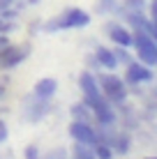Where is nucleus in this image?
I'll list each match as a JSON object with an SVG mask.
<instances>
[{"label":"nucleus","mask_w":157,"mask_h":159,"mask_svg":"<svg viewBox=\"0 0 157 159\" xmlns=\"http://www.w3.org/2000/svg\"><path fill=\"white\" fill-rule=\"evenodd\" d=\"M145 32H148V35L157 42V23H153V21H150V23H148V30H145Z\"/></svg>","instance_id":"obj_24"},{"label":"nucleus","mask_w":157,"mask_h":159,"mask_svg":"<svg viewBox=\"0 0 157 159\" xmlns=\"http://www.w3.org/2000/svg\"><path fill=\"white\" fill-rule=\"evenodd\" d=\"M25 2H28V5H39L42 0H25Z\"/></svg>","instance_id":"obj_27"},{"label":"nucleus","mask_w":157,"mask_h":159,"mask_svg":"<svg viewBox=\"0 0 157 159\" xmlns=\"http://www.w3.org/2000/svg\"><path fill=\"white\" fill-rule=\"evenodd\" d=\"M32 48L30 46H19V44H9L7 48L0 51V69L9 72V69H16L21 62H25V58L30 56Z\"/></svg>","instance_id":"obj_7"},{"label":"nucleus","mask_w":157,"mask_h":159,"mask_svg":"<svg viewBox=\"0 0 157 159\" xmlns=\"http://www.w3.org/2000/svg\"><path fill=\"white\" fill-rule=\"evenodd\" d=\"M51 102H44L39 99V97H35L32 92H28V95H23V99H21V113H23V120L30 125H37L42 122L48 113H51Z\"/></svg>","instance_id":"obj_5"},{"label":"nucleus","mask_w":157,"mask_h":159,"mask_svg":"<svg viewBox=\"0 0 157 159\" xmlns=\"http://www.w3.org/2000/svg\"><path fill=\"white\" fill-rule=\"evenodd\" d=\"M116 7H118V0H99L97 2V12L99 14H113Z\"/></svg>","instance_id":"obj_18"},{"label":"nucleus","mask_w":157,"mask_h":159,"mask_svg":"<svg viewBox=\"0 0 157 159\" xmlns=\"http://www.w3.org/2000/svg\"><path fill=\"white\" fill-rule=\"evenodd\" d=\"M5 95H7V85H5V83H0V102L5 99Z\"/></svg>","instance_id":"obj_26"},{"label":"nucleus","mask_w":157,"mask_h":159,"mask_svg":"<svg viewBox=\"0 0 157 159\" xmlns=\"http://www.w3.org/2000/svg\"><path fill=\"white\" fill-rule=\"evenodd\" d=\"M42 159H69V150H65V148H53L46 155H42Z\"/></svg>","instance_id":"obj_19"},{"label":"nucleus","mask_w":157,"mask_h":159,"mask_svg":"<svg viewBox=\"0 0 157 159\" xmlns=\"http://www.w3.org/2000/svg\"><path fill=\"white\" fill-rule=\"evenodd\" d=\"M69 136H72L74 143H83V145H90L93 148L97 143V131H95V125L93 122H79V120H72L69 122Z\"/></svg>","instance_id":"obj_8"},{"label":"nucleus","mask_w":157,"mask_h":159,"mask_svg":"<svg viewBox=\"0 0 157 159\" xmlns=\"http://www.w3.org/2000/svg\"><path fill=\"white\" fill-rule=\"evenodd\" d=\"M148 9H150V21L157 23V0H150V2H148Z\"/></svg>","instance_id":"obj_23"},{"label":"nucleus","mask_w":157,"mask_h":159,"mask_svg":"<svg viewBox=\"0 0 157 159\" xmlns=\"http://www.w3.org/2000/svg\"><path fill=\"white\" fill-rule=\"evenodd\" d=\"M93 152H95V159H113V150L106 143H95Z\"/></svg>","instance_id":"obj_16"},{"label":"nucleus","mask_w":157,"mask_h":159,"mask_svg":"<svg viewBox=\"0 0 157 159\" xmlns=\"http://www.w3.org/2000/svg\"><path fill=\"white\" fill-rule=\"evenodd\" d=\"M145 159H157V157H145Z\"/></svg>","instance_id":"obj_28"},{"label":"nucleus","mask_w":157,"mask_h":159,"mask_svg":"<svg viewBox=\"0 0 157 159\" xmlns=\"http://www.w3.org/2000/svg\"><path fill=\"white\" fill-rule=\"evenodd\" d=\"M132 35H134L132 48H134V53H136V60L143 62V65H148V67H155L157 65V42L143 30H134Z\"/></svg>","instance_id":"obj_4"},{"label":"nucleus","mask_w":157,"mask_h":159,"mask_svg":"<svg viewBox=\"0 0 157 159\" xmlns=\"http://www.w3.org/2000/svg\"><path fill=\"white\" fill-rule=\"evenodd\" d=\"M90 25V14L81 7H67L65 12H60L58 16L48 19L42 23L44 32H60V30H76V28H85Z\"/></svg>","instance_id":"obj_1"},{"label":"nucleus","mask_w":157,"mask_h":159,"mask_svg":"<svg viewBox=\"0 0 157 159\" xmlns=\"http://www.w3.org/2000/svg\"><path fill=\"white\" fill-rule=\"evenodd\" d=\"M23 159H42V150H39L35 143L25 145V148H23Z\"/></svg>","instance_id":"obj_20"},{"label":"nucleus","mask_w":157,"mask_h":159,"mask_svg":"<svg viewBox=\"0 0 157 159\" xmlns=\"http://www.w3.org/2000/svg\"><path fill=\"white\" fill-rule=\"evenodd\" d=\"M122 79H125L127 88H136L141 83H150V81L155 79V72L148 65L139 62V60H132L129 65H125V76H122Z\"/></svg>","instance_id":"obj_6"},{"label":"nucleus","mask_w":157,"mask_h":159,"mask_svg":"<svg viewBox=\"0 0 157 159\" xmlns=\"http://www.w3.org/2000/svg\"><path fill=\"white\" fill-rule=\"evenodd\" d=\"M7 139H9V127H7V122L0 118V143H5Z\"/></svg>","instance_id":"obj_22"},{"label":"nucleus","mask_w":157,"mask_h":159,"mask_svg":"<svg viewBox=\"0 0 157 159\" xmlns=\"http://www.w3.org/2000/svg\"><path fill=\"white\" fill-rule=\"evenodd\" d=\"M113 53H116V60H118V65H129L132 62V53H129V48L125 46H113Z\"/></svg>","instance_id":"obj_15"},{"label":"nucleus","mask_w":157,"mask_h":159,"mask_svg":"<svg viewBox=\"0 0 157 159\" xmlns=\"http://www.w3.org/2000/svg\"><path fill=\"white\" fill-rule=\"evenodd\" d=\"M76 83H79V90H81V102H83L90 111H95V108H99L104 102H109L104 95H102V90H99L97 74L88 72V69H83V72L79 74Z\"/></svg>","instance_id":"obj_3"},{"label":"nucleus","mask_w":157,"mask_h":159,"mask_svg":"<svg viewBox=\"0 0 157 159\" xmlns=\"http://www.w3.org/2000/svg\"><path fill=\"white\" fill-rule=\"evenodd\" d=\"M97 83H99L102 95H104L113 106H120V104L127 102L129 90H127V83H125L122 76H116L113 72H99L97 74Z\"/></svg>","instance_id":"obj_2"},{"label":"nucleus","mask_w":157,"mask_h":159,"mask_svg":"<svg viewBox=\"0 0 157 159\" xmlns=\"http://www.w3.org/2000/svg\"><path fill=\"white\" fill-rule=\"evenodd\" d=\"M122 9L127 12H143L145 9V0H122Z\"/></svg>","instance_id":"obj_17"},{"label":"nucleus","mask_w":157,"mask_h":159,"mask_svg":"<svg viewBox=\"0 0 157 159\" xmlns=\"http://www.w3.org/2000/svg\"><path fill=\"white\" fill-rule=\"evenodd\" d=\"M85 69L88 72H93V74H99L102 72V67H99V62H97V58L90 53V56H85Z\"/></svg>","instance_id":"obj_21"},{"label":"nucleus","mask_w":157,"mask_h":159,"mask_svg":"<svg viewBox=\"0 0 157 159\" xmlns=\"http://www.w3.org/2000/svg\"><path fill=\"white\" fill-rule=\"evenodd\" d=\"M9 44H12V42H9V37H7V35H0V51H2V48H7Z\"/></svg>","instance_id":"obj_25"},{"label":"nucleus","mask_w":157,"mask_h":159,"mask_svg":"<svg viewBox=\"0 0 157 159\" xmlns=\"http://www.w3.org/2000/svg\"><path fill=\"white\" fill-rule=\"evenodd\" d=\"M69 118L79 120V122H93V111H90L83 102H74L72 106H69Z\"/></svg>","instance_id":"obj_12"},{"label":"nucleus","mask_w":157,"mask_h":159,"mask_svg":"<svg viewBox=\"0 0 157 159\" xmlns=\"http://www.w3.org/2000/svg\"><path fill=\"white\" fill-rule=\"evenodd\" d=\"M69 159H95V152L90 145L83 143H74L72 150H69Z\"/></svg>","instance_id":"obj_14"},{"label":"nucleus","mask_w":157,"mask_h":159,"mask_svg":"<svg viewBox=\"0 0 157 159\" xmlns=\"http://www.w3.org/2000/svg\"><path fill=\"white\" fill-rule=\"evenodd\" d=\"M93 56L97 58V62H99L102 72H113V69L118 67L116 53H113V48H109V46H97Z\"/></svg>","instance_id":"obj_11"},{"label":"nucleus","mask_w":157,"mask_h":159,"mask_svg":"<svg viewBox=\"0 0 157 159\" xmlns=\"http://www.w3.org/2000/svg\"><path fill=\"white\" fill-rule=\"evenodd\" d=\"M32 95L44 99V102H53V97L58 95V81L53 79V76H42V79L32 85Z\"/></svg>","instance_id":"obj_10"},{"label":"nucleus","mask_w":157,"mask_h":159,"mask_svg":"<svg viewBox=\"0 0 157 159\" xmlns=\"http://www.w3.org/2000/svg\"><path fill=\"white\" fill-rule=\"evenodd\" d=\"M104 32H106V37H109V39L113 42V46L132 48V39H134V35H132V30H129L127 25L118 23V21H109V23L104 25Z\"/></svg>","instance_id":"obj_9"},{"label":"nucleus","mask_w":157,"mask_h":159,"mask_svg":"<svg viewBox=\"0 0 157 159\" xmlns=\"http://www.w3.org/2000/svg\"><path fill=\"white\" fill-rule=\"evenodd\" d=\"M111 148H113V155H127V152L132 150V136H129L127 131H118Z\"/></svg>","instance_id":"obj_13"}]
</instances>
